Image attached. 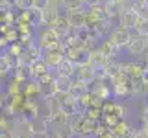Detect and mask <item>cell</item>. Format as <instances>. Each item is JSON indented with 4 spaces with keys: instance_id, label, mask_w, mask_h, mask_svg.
<instances>
[{
    "instance_id": "cell-1",
    "label": "cell",
    "mask_w": 148,
    "mask_h": 138,
    "mask_svg": "<svg viewBox=\"0 0 148 138\" xmlns=\"http://www.w3.org/2000/svg\"><path fill=\"white\" fill-rule=\"evenodd\" d=\"M100 122H92L85 116V114H76V116L71 118V127L74 131L76 136H82V138H87V136H92L98 129Z\"/></svg>"
},
{
    "instance_id": "cell-2",
    "label": "cell",
    "mask_w": 148,
    "mask_h": 138,
    "mask_svg": "<svg viewBox=\"0 0 148 138\" xmlns=\"http://www.w3.org/2000/svg\"><path fill=\"white\" fill-rule=\"evenodd\" d=\"M126 52L128 55L132 57H143L146 52H148V44H146V37H141V35H133V39L130 41V44L126 46Z\"/></svg>"
},
{
    "instance_id": "cell-3",
    "label": "cell",
    "mask_w": 148,
    "mask_h": 138,
    "mask_svg": "<svg viewBox=\"0 0 148 138\" xmlns=\"http://www.w3.org/2000/svg\"><path fill=\"white\" fill-rule=\"evenodd\" d=\"M132 39H133L132 31L126 30V28H122V26H119V28H115V30H111V33H109V41H111V43H115L119 48H126Z\"/></svg>"
},
{
    "instance_id": "cell-4",
    "label": "cell",
    "mask_w": 148,
    "mask_h": 138,
    "mask_svg": "<svg viewBox=\"0 0 148 138\" xmlns=\"http://www.w3.org/2000/svg\"><path fill=\"white\" fill-rule=\"evenodd\" d=\"M139 20H141V15L135 11L133 7H130V9H124L122 13H120V17H119V22H120V26L122 28H126V30H135L137 24H139Z\"/></svg>"
},
{
    "instance_id": "cell-5",
    "label": "cell",
    "mask_w": 148,
    "mask_h": 138,
    "mask_svg": "<svg viewBox=\"0 0 148 138\" xmlns=\"http://www.w3.org/2000/svg\"><path fill=\"white\" fill-rule=\"evenodd\" d=\"M67 20L71 24L72 30H80V28L87 26V17H85V9H74V11H67Z\"/></svg>"
},
{
    "instance_id": "cell-6",
    "label": "cell",
    "mask_w": 148,
    "mask_h": 138,
    "mask_svg": "<svg viewBox=\"0 0 148 138\" xmlns=\"http://www.w3.org/2000/svg\"><path fill=\"white\" fill-rule=\"evenodd\" d=\"M28 70H30V77L32 79H35V81H39L41 77L45 76V74H48V72H52L48 68V64L45 63V59L41 57V59H37V61H34L30 64V66H28Z\"/></svg>"
},
{
    "instance_id": "cell-7",
    "label": "cell",
    "mask_w": 148,
    "mask_h": 138,
    "mask_svg": "<svg viewBox=\"0 0 148 138\" xmlns=\"http://www.w3.org/2000/svg\"><path fill=\"white\" fill-rule=\"evenodd\" d=\"M91 92H92V96H96V98H100L104 101L113 98V89H111V85H106L104 81H95L92 87H91Z\"/></svg>"
},
{
    "instance_id": "cell-8",
    "label": "cell",
    "mask_w": 148,
    "mask_h": 138,
    "mask_svg": "<svg viewBox=\"0 0 148 138\" xmlns=\"http://www.w3.org/2000/svg\"><path fill=\"white\" fill-rule=\"evenodd\" d=\"M76 79L87 83V85H92V83L96 81L95 66H91V64H82V66H78L76 68Z\"/></svg>"
},
{
    "instance_id": "cell-9",
    "label": "cell",
    "mask_w": 148,
    "mask_h": 138,
    "mask_svg": "<svg viewBox=\"0 0 148 138\" xmlns=\"http://www.w3.org/2000/svg\"><path fill=\"white\" fill-rule=\"evenodd\" d=\"M45 63L48 64V68L52 72H56V68L59 66V63L65 59V50H50V52H46V55H43Z\"/></svg>"
},
{
    "instance_id": "cell-10",
    "label": "cell",
    "mask_w": 148,
    "mask_h": 138,
    "mask_svg": "<svg viewBox=\"0 0 148 138\" xmlns=\"http://www.w3.org/2000/svg\"><path fill=\"white\" fill-rule=\"evenodd\" d=\"M145 66H146V64H141L137 61L124 63V74H126L128 79L137 81V79H141V74H143V70H145Z\"/></svg>"
},
{
    "instance_id": "cell-11",
    "label": "cell",
    "mask_w": 148,
    "mask_h": 138,
    "mask_svg": "<svg viewBox=\"0 0 148 138\" xmlns=\"http://www.w3.org/2000/svg\"><path fill=\"white\" fill-rule=\"evenodd\" d=\"M76 64H74L71 59H67L65 57L61 63H59V66L56 68V76H63V77H72V76H76Z\"/></svg>"
},
{
    "instance_id": "cell-12",
    "label": "cell",
    "mask_w": 148,
    "mask_h": 138,
    "mask_svg": "<svg viewBox=\"0 0 148 138\" xmlns=\"http://www.w3.org/2000/svg\"><path fill=\"white\" fill-rule=\"evenodd\" d=\"M98 50L109 59V61H111V59H117V55H119V52H120V48H119L115 43H111L109 39H108V41H102V43L98 44Z\"/></svg>"
},
{
    "instance_id": "cell-13",
    "label": "cell",
    "mask_w": 148,
    "mask_h": 138,
    "mask_svg": "<svg viewBox=\"0 0 148 138\" xmlns=\"http://www.w3.org/2000/svg\"><path fill=\"white\" fill-rule=\"evenodd\" d=\"M56 92L58 94H69L72 90V85H74V79L72 77H63V76H56Z\"/></svg>"
},
{
    "instance_id": "cell-14",
    "label": "cell",
    "mask_w": 148,
    "mask_h": 138,
    "mask_svg": "<svg viewBox=\"0 0 148 138\" xmlns=\"http://www.w3.org/2000/svg\"><path fill=\"white\" fill-rule=\"evenodd\" d=\"M22 94L26 96V99H34L35 96L41 94V83L35 79H30L22 85Z\"/></svg>"
},
{
    "instance_id": "cell-15",
    "label": "cell",
    "mask_w": 148,
    "mask_h": 138,
    "mask_svg": "<svg viewBox=\"0 0 148 138\" xmlns=\"http://www.w3.org/2000/svg\"><path fill=\"white\" fill-rule=\"evenodd\" d=\"M52 28L56 30V33H58L59 37H67L72 31V28H71V24H69V20H67V17H65V15H59Z\"/></svg>"
},
{
    "instance_id": "cell-16",
    "label": "cell",
    "mask_w": 148,
    "mask_h": 138,
    "mask_svg": "<svg viewBox=\"0 0 148 138\" xmlns=\"http://www.w3.org/2000/svg\"><path fill=\"white\" fill-rule=\"evenodd\" d=\"M102 6L109 15V18H119L120 13H122V4L117 2V0H106V2H102Z\"/></svg>"
},
{
    "instance_id": "cell-17",
    "label": "cell",
    "mask_w": 148,
    "mask_h": 138,
    "mask_svg": "<svg viewBox=\"0 0 148 138\" xmlns=\"http://www.w3.org/2000/svg\"><path fill=\"white\" fill-rule=\"evenodd\" d=\"M111 131L115 133V136H117V138H130V136H132V133H133V129H132V125H130L126 120H120V122L111 129Z\"/></svg>"
},
{
    "instance_id": "cell-18",
    "label": "cell",
    "mask_w": 148,
    "mask_h": 138,
    "mask_svg": "<svg viewBox=\"0 0 148 138\" xmlns=\"http://www.w3.org/2000/svg\"><path fill=\"white\" fill-rule=\"evenodd\" d=\"M71 123V116H67V114L63 112V110H58V112H54L52 116H50V127H61V125H69Z\"/></svg>"
},
{
    "instance_id": "cell-19",
    "label": "cell",
    "mask_w": 148,
    "mask_h": 138,
    "mask_svg": "<svg viewBox=\"0 0 148 138\" xmlns=\"http://www.w3.org/2000/svg\"><path fill=\"white\" fill-rule=\"evenodd\" d=\"M52 135H56L58 138H74L76 136L74 131H72V127H71V123H69V125H61V127H54Z\"/></svg>"
},
{
    "instance_id": "cell-20",
    "label": "cell",
    "mask_w": 148,
    "mask_h": 138,
    "mask_svg": "<svg viewBox=\"0 0 148 138\" xmlns=\"http://www.w3.org/2000/svg\"><path fill=\"white\" fill-rule=\"evenodd\" d=\"M83 0H61V7L67 11H74V9H83Z\"/></svg>"
},
{
    "instance_id": "cell-21",
    "label": "cell",
    "mask_w": 148,
    "mask_h": 138,
    "mask_svg": "<svg viewBox=\"0 0 148 138\" xmlns=\"http://www.w3.org/2000/svg\"><path fill=\"white\" fill-rule=\"evenodd\" d=\"M83 114L89 120H92V122H102V118H104V112H102V109H98V107H89Z\"/></svg>"
},
{
    "instance_id": "cell-22",
    "label": "cell",
    "mask_w": 148,
    "mask_h": 138,
    "mask_svg": "<svg viewBox=\"0 0 148 138\" xmlns=\"http://www.w3.org/2000/svg\"><path fill=\"white\" fill-rule=\"evenodd\" d=\"M133 9L141 17H148V0H133Z\"/></svg>"
},
{
    "instance_id": "cell-23",
    "label": "cell",
    "mask_w": 148,
    "mask_h": 138,
    "mask_svg": "<svg viewBox=\"0 0 148 138\" xmlns=\"http://www.w3.org/2000/svg\"><path fill=\"white\" fill-rule=\"evenodd\" d=\"M92 138H117V136H115V133L111 131L109 127L98 125V129H96V133L92 135Z\"/></svg>"
},
{
    "instance_id": "cell-24",
    "label": "cell",
    "mask_w": 148,
    "mask_h": 138,
    "mask_svg": "<svg viewBox=\"0 0 148 138\" xmlns=\"http://www.w3.org/2000/svg\"><path fill=\"white\" fill-rule=\"evenodd\" d=\"M87 90H91V87L89 85H87V83H83V81H74V85H72V94L74 96H76V98H78V96H82L83 94V92H87Z\"/></svg>"
},
{
    "instance_id": "cell-25",
    "label": "cell",
    "mask_w": 148,
    "mask_h": 138,
    "mask_svg": "<svg viewBox=\"0 0 148 138\" xmlns=\"http://www.w3.org/2000/svg\"><path fill=\"white\" fill-rule=\"evenodd\" d=\"M18 94H22V83H18V81L13 79L8 85V96H9V98H13V96H18Z\"/></svg>"
},
{
    "instance_id": "cell-26",
    "label": "cell",
    "mask_w": 148,
    "mask_h": 138,
    "mask_svg": "<svg viewBox=\"0 0 148 138\" xmlns=\"http://www.w3.org/2000/svg\"><path fill=\"white\" fill-rule=\"evenodd\" d=\"M135 33L141 37H148V17H141V20L135 28Z\"/></svg>"
},
{
    "instance_id": "cell-27",
    "label": "cell",
    "mask_w": 148,
    "mask_h": 138,
    "mask_svg": "<svg viewBox=\"0 0 148 138\" xmlns=\"http://www.w3.org/2000/svg\"><path fill=\"white\" fill-rule=\"evenodd\" d=\"M119 122H120V118L115 116V114H104V118H102V123H104L106 127H109V129H113Z\"/></svg>"
},
{
    "instance_id": "cell-28",
    "label": "cell",
    "mask_w": 148,
    "mask_h": 138,
    "mask_svg": "<svg viewBox=\"0 0 148 138\" xmlns=\"http://www.w3.org/2000/svg\"><path fill=\"white\" fill-rule=\"evenodd\" d=\"M15 7L21 11H30V9H34V0H17Z\"/></svg>"
},
{
    "instance_id": "cell-29",
    "label": "cell",
    "mask_w": 148,
    "mask_h": 138,
    "mask_svg": "<svg viewBox=\"0 0 148 138\" xmlns=\"http://www.w3.org/2000/svg\"><path fill=\"white\" fill-rule=\"evenodd\" d=\"M50 0H34V9L35 11H45L46 7H48Z\"/></svg>"
},
{
    "instance_id": "cell-30",
    "label": "cell",
    "mask_w": 148,
    "mask_h": 138,
    "mask_svg": "<svg viewBox=\"0 0 148 138\" xmlns=\"http://www.w3.org/2000/svg\"><path fill=\"white\" fill-rule=\"evenodd\" d=\"M130 138H148V133L145 131V129H133V133H132V136Z\"/></svg>"
},
{
    "instance_id": "cell-31",
    "label": "cell",
    "mask_w": 148,
    "mask_h": 138,
    "mask_svg": "<svg viewBox=\"0 0 148 138\" xmlns=\"http://www.w3.org/2000/svg\"><path fill=\"white\" fill-rule=\"evenodd\" d=\"M141 81H143V85L148 87V64L145 66V70H143V74H141Z\"/></svg>"
},
{
    "instance_id": "cell-32",
    "label": "cell",
    "mask_w": 148,
    "mask_h": 138,
    "mask_svg": "<svg viewBox=\"0 0 148 138\" xmlns=\"http://www.w3.org/2000/svg\"><path fill=\"white\" fill-rule=\"evenodd\" d=\"M141 120H143V123H148V103H145V107H143Z\"/></svg>"
},
{
    "instance_id": "cell-33",
    "label": "cell",
    "mask_w": 148,
    "mask_h": 138,
    "mask_svg": "<svg viewBox=\"0 0 148 138\" xmlns=\"http://www.w3.org/2000/svg\"><path fill=\"white\" fill-rule=\"evenodd\" d=\"M83 2H85L89 7H95V6H102V2H104V0H83Z\"/></svg>"
},
{
    "instance_id": "cell-34",
    "label": "cell",
    "mask_w": 148,
    "mask_h": 138,
    "mask_svg": "<svg viewBox=\"0 0 148 138\" xmlns=\"http://www.w3.org/2000/svg\"><path fill=\"white\" fill-rule=\"evenodd\" d=\"M32 138H50V133L48 131H46V133H34Z\"/></svg>"
},
{
    "instance_id": "cell-35",
    "label": "cell",
    "mask_w": 148,
    "mask_h": 138,
    "mask_svg": "<svg viewBox=\"0 0 148 138\" xmlns=\"http://www.w3.org/2000/svg\"><path fill=\"white\" fill-rule=\"evenodd\" d=\"M0 138H15L11 131H0Z\"/></svg>"
},
{
    "instance_id": "cell-36",
    "label": "cell",
    "mask_w": 148,
    "mask_h": 138,
    "mask_svg": "<svg viewBox=\"0 0 148 138\" xmlns=\"http://www.w3.org/2000/svg\"><path fill=\"white\" fill-rule=\"evenodd\" d=\"M15 2H17V0H6V6L11 9V7H15Z\"/></svg>"
},
{
    "instance_id": "cell-37",
    "label": "cell",
    "mask_w": 148,
    "mask_h": 138,
    "mask_svg": "<svg viewBox=\"0 0 148 138\" xmlns=\"http://www.w3.org/2000/svg\"><path fill=\"white\" fill-rule=\"evenodd\" d=\"M4 107H6V101H4V99H2V98H0V110H2V109H4Z\"/></svg>"
},
{
    "instance_id": "cell-38",
    "label": "cell",
    "mask_w": 148,
    "mask_h": 138,
    "mask_svg": "<svg viewBox=\"0 0 148 138\" xmlns=\"http://www.w3.org/2000/svg\"><path fill=\"white\" fill-rule=\"evenodd\" d=\"M117 2H120V4H124V2H130V0H117Z\"/></svg>"
},
{
    "instance_id": "cell-39",
    "label": "cell",
    "mask_w": 148,
    "mask_h": 138,
    "mask_svg": "<svg viewBox=\"0 0 148 138\" xmlns=\"http://www.w3.org/2000/svg\"><path fill=\"white\" fill-rule=\"evenodd\" d=\"M145 59H146V64H148V52H146V57Z\"/></svg>"
},
{
    "instance_id": "cell-40",
    "label": "cell",
    "mask_w": 148,
    "mask_h": 138,
    "mask_svg": "<svg viewBox=\"0 0 148 138\" xmlns=\"http://www.w3.org/2000/svg\"><path fill=\"white\" fill-rule=\"evenodd\" d=\"M145 103H148V92H146V101H145Z\"/></svg>"
},
{
    "instance_id": "cell-41",
    "label": "cell",
    "mask_w": 148,
    "mask_h": 138,
    "mask_svg": "<svg viewBox=\"0 0 148 138\" xmlns=\"http://www.w3.org/2000/svg\"><path fill=\"white\" fill-rule=\"evenodd\" d=\"M146 44H148V37H146Z\"/></svg>"
},
{
    "instance_id": "cell-42",
    "label": "cell",
    "mask_w": 148,
    "mask_h": 138,
    "mask_svg": "<svg viewBox=\"0 0 148 138\" xmlns=\"http://www.w3.org/2000/svg\"><path fill=\"white\" fill-rule=\"evenodd\" d=\"M104 2H106V0H104Z\"/></svg>"
}]
</instances>
